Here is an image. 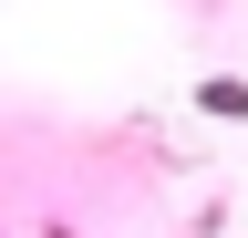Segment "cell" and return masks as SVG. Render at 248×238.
Here are the masks:
<instances>
[{"label":"cell","instance_id":"obj_2","mask_svg":"<svg viewBox=\"0 0 248 238\" xmlns=\"http://www.w3.org/2000/svg\"><path fill=\"white\" fill-rule=\"evenodd\" d=\"M42 238H73V228H62V218H52V228H42Z\"/></svg>","mask_w":248,"mask_h":238},{"label":"cell","instance_id":"obj_3","mask_svg":"<svg viewBox=\"0 0 248 238\" xmlns=\"http://www.w3.org/2000/svg\"><path fill=\"white\" fill-rule=\"evenodd\" d=\"M0 238H11V228H0Z\"/></svg>","mask_w":248,"mask_h":238},{"label":"cell","instance_id":"obj_1","mask_svg":"<svg viewBox=\"0 0 248 238\" xmlns=\"http://www.w3.org/2000/svg\"><path fill=\"white\" fill-rule=\"evenodd\" d=\"M197 114H217V125H248V73H207V83H197Z\"/></svg>","mask_w":248,"mask_h":238}]
</instances>
